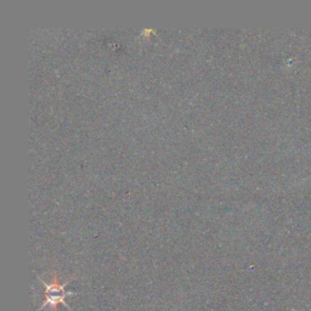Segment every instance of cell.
I'll return each instance as SVG.
<instances>
[{
    "label": "cell",
    "instance_id": "obj_1",
    "mask_svg": "<svg viewBox=\"0 0 311 311\" xmlns=\"http://www.w3.org/2000/svg\"><path fill=\"white\" fill-rule=\"evenodd\" d=\"M45 286V302H44L43 307L39 310H43L44 308H50V309L55 310L59 304H64L67 309L69 310V304L66 303V298L69 295H73V292H67L65 289V287L69 284V282H66L65 284H60L56 279L50 282V283H46V282L41 281Z\"/></svg>",
    "mask_w": 311,
    "mask_h": 311
}]
</instances>
